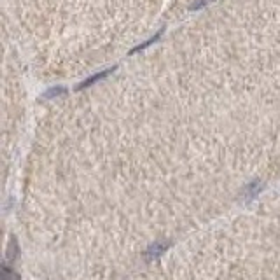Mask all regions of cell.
I'll return each instance as SVG.
<instances>
[{
    "label": "cell",
    "instance_id": "7a4b0ae2",
    "mask_svg": "<svg viewBox=\"0 0 280 280\" xmlns=\"http://www.w3.org/2000/svg\"><path fill=\"white\" fill-rule=\"evenodd\" d=\"M18 242L14 238H11L9 247H7V256H6V263H14V259H18Z\"/></svg>",
    "mask_w": 280,
    "mask_h": 280
},
{
    "label": "cell",
    "instance_id": "3957f363",
    "mask_svg": "<svg viewBox=\"0 0 280 280\" xmlns=\"http://www.w3.org/2000/svg\"><path fill=\"white\" fill-rule=\"evenodd\" d=\"M2 280H20V275L14 273V270H11L9 264H2Z\"/></svg>",
    "mask_w": 280,
    "mask_h": 280
},
{
    "label": "cell",
    "instance_id": "6da1fadb",
    "mask_svg": "<svg viewBox=\"0 0 280 280\" xmlns=\"http://www.w3.org/2000/svg\"><path fill=\"white\" fill-rule=\"evenodd\" d=\"M168 247H170V243L166 242V240H161V242L152 243V245L144 252L145 261H147V263H151V261L158 259V257L161 256L163 252H166V249H168Z\"/></svg>",
    "mask_w": 280,
    "mask_h": 280
}]
</instances>
